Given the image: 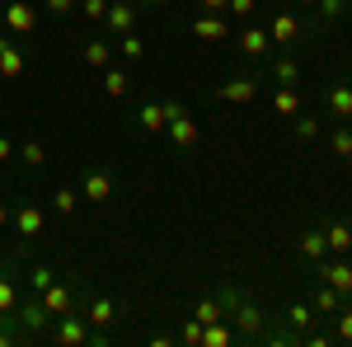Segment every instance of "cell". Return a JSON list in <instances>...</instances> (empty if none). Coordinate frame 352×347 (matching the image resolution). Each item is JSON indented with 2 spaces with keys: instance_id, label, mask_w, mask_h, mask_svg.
<instances>
[{
  "instance_id": "obj_1",
  "label": "cell",
  "mask_w": 352,
  "mask_h": 347,
  "mask_svg": "<svg viewBox=\"0 0 352 347\" xmlns=\"http://www.w3.org/2000/svg\"><path fill=\"white\" fill-rule=\"evenodd\" d=\"M14 328H19V338H43V333L52 328V315H47V305L38 300V291H33V300H19V305H14Z\"/></svg>"
},
{
  "instance_id": "obj_2",
  "label": "cell",
  "mask_w": 352,
  "mask_h": 347,
  "mask_svg": "<svg viewBox=\"0 0 352 347\" xmlns=\"http://www.w3.org/2000/svg\"><path fill=\"white\" fill-rule=\"evenodd\" d=\"M38 300L47 305V315H71V310H80V282H71V277H56L47 291H38Z\"/></svg>"
},
{
  "instance_id": "obj_3",
  "label": "cell",
  "mask_w": 352,
  "mask_h": 347,
  "mask_svg": "<svg viewBox=\"0 0 352 347\" xmlns=\"http://www.w3.org/2000/svg\"><path fill=\"white\" fill-rule=\"evenodd\" d=\"M263 324H268V315H263L249 295L230 310V328H235V338H244V343H258V338H263Z\"/></svg>"
},
{
  "instance_id": "obj_4",
  "label": "cell",
  "mask_w": 352,
  "mask_h": 347,
  "mask_svg": "<svg viewBox=\"0 0 352 347\" xmlns=\"http://www.w3.org/2000/svg\"><path fill=\"white\" fill-rule=\"evenodd\" d=\"M315 282H329L338 295H352V263L343 258V254L320 258V263H315Z\"/></svg>"
},
{
  "instance_id": "obj_5",
  "label": "cell",
  "mask_w": 352,
  "mask_h": 347,
  "mask_svg": "<svg viewBox=\"0 0 352 347\" xmlns=\"http://www.w3.org/2000/svg\"><path fill=\"white\" fill-rule=\"evenodd\" d=\"M52 343H61V347H80V343H89V320H85L80 310H71V315H56V320H52Z\"/></svg>"
},
{
  "instance_id": "obj_6",
  "label": "cell",
  "mask_w": 352,
  "mask_h": 347,
  "mask_svg": "<svg viewBox=\"0 0 352 347\" xmlns=\"http://www.w3.org/2000/svg\"><path fill=\"white\" fill-rule=\"evenodd\" d=\"M188 33L197 38V43H226V38H230V24H226V14L202 10V14H192V19H188Z\"/></svg>"
},
{
  "instance_id": "obj_7",
  "label": "cell",
  "mask_w": 352,
  "mask_h": 347,
  "mask_svg": "<svg viewBox=\"0 0 352 347\" xmlns=\"http://www.w3.org/2000/svg\"><path fill=\"white\" fill-rule=\"evenodd\" d=\"M272 52H277V47H272V38H268V28H263V24H249L240 33V56H244V61L258 66V61H268Z\"/></svg>"
},
{
  "instance_id": "obj_8",
  "label": "cell",
  "mask_w": 352,
  "mask_h": 347,
  "mask_svg": "<svg viewBox=\"0 0 352 347\" xmlns=\"http://www.w3.org/2000/svg\"><path fill=\"white\" fill-rule=\"evenodd\" d=\"M113 192H118V179H113L109 169H85V179H80V202H109Z\"/></svg>"
},
{
  "instance_id": "obj_9",
  "label": "cell",
  "mask_w": 352,
  "mask_h": 347,
  "mask_svg": "<svg viewBox=\"0 0 352 347\" xmlns=\"http://www.w3.org/2000/svg\"><path fill=\"white\" fill-rule=\"evenodd\" d=\"M300 33H305V24H300L296 14H272V19H268V38H272V47H296Z\"/></svg>"
},
{
  "instance_id": "obj_10",
  "label": "cell",
  "mask_w": 352,
  "mask_h": 347,
  "mask_svg": "<svg viewBox=\"0 0 352 347\" xmlns=\"http://www.w3.org/2000/svg\"><path fill=\"white\" fill-rule=\"evenodd\" d=\"M104 28H109V38L132 33V28H136V0H113L109 14H104Z\"/></svg>"
},
{
  "instance_id": "obj_11",
  "label": "cell",
  "mask_w": 352,
  "mask_h": 347,
  "mask_svg": "<svg viewBox=\"0 0 352 347\" xmlns=\"http://www.w3.org/2000/svg\"><path fill=\"white\" fill-rule=\"evenodd\" d=\"M0 24L14 28V33H33V28H38V10H33L28 0H10V5L0 10Z\"/></svg>"
},
{
  "instance_id": "obj_12",
  "label": "cell",
  "mask_w": 352,
  "mask_h": 347,
  "mask_svg": "<svg viewBox=\"0 0 352 347\" xmlns=\"http://www.w3.org/2000/svg\"><path fill=\"white\" fill-rule=\"evenodd\" d=\"M258 89H263L258 76H235V80H226L217 89V99L221 104H249V99H258Z\"/></svg>"
},
{
  "instance_id": "obj_13",
  "label": "cell",
  "mask_w": 352,
  "mask_h": 347,
  "mask_svg": "<svg viewBox=\"0 0 352 347\" xmlns=\"http://www.w3.org/2000/svg\"><path fill=\"white\" fill-rule=\"evenodd\" d=\"M43 225H47V212H43L38 202H24V207L14 212V230H19V240H38Z\"/></svg>"
},
{
  "instance_id": "obj_14",
  "label": "cell",
  "mask_w": 352,
  "mask_h": 347,
  "mask_svg": "<svg viewBox=\"0 0 352 347\" xmlns=\"http://www.w3.org/2000/svg\"><path fill=\"white\" fill-rule=\"evenodd\" d=\"M287 343H300V333H310V324H315V305H305V300H296V305H287Z\"/></svg>"
},
{
  "instance_id": "obj_15",
  "label": "cell",
  "mask_w": 352,
  "mask_h": 347,
  "mask_svg": "<svg viewBox=\"0 0 352 347\" xmlns=\"http://www.w3.org/2000/svg\"><path fill=\"white\" fill-rule=\"evenodd\" d=\"M324 108L338 122H352V80H333L324 89Z\"/></svg>"
},
{
  "instance_id": "obj_16",
  "label": "cell",
  "mask_w": 352,
  "mask_h": 347,
  "mask_svg": "<svg viewBox=\"0 0 352 347\" xmlns=\"http://www.w3.org/2000/svg\"><path fill=\"white\" fill-rule=\"evenodd\" d=\"M268 66H272V80L277 85H300V61L292 56V47H277L268 56Z\"/></svg>"
},
{
  "instance_id": "obj_17",
  "label": "cell",
  "mask_w": 352,
  "mask_h": 347,
  "mask_svg": "<svg viewBox=\"0 0 352 347\" xmlns=\"http://www.w3.org/2000/svg\"><path fill=\"white\" fill-rule=\"evenodd\" d=\"M80 56H85V66H94V71H109L113 56H118V47H113V38H89V43L80 47Z\"/></svg>"
},
{
  "instance_id": "obj_18",
  "label": "cell",
  "mask_w": 352,
  "mask_h": 347,
  "mask_svg": "<svg viewBox=\"0 0 352 347\" xmlns=\"http://www.w3.org/2000/svg\"><path fill=\"white\" fill-rule=\"evenodd\" d=\"M169 141H174V150H188V146H197V122H192L188 113H179V117H169Z\"/></svg>"
},
{
  "instance_id": "obj_19",
  "label": "cell",
  "mask_w": 352,
  "mask_h": 347,
  "mask_svg": "<svg viewBox=\"0 0 352 347\" xmlns=\"http://www.w3.org/2000/svg\"><path fill=\"white\" fill-rule=\"evenodd\" d=\"M296 254L305 258V263H320V258H329V240H324V230H300Z\"/></svg>"
},
{
  "instance_id": "obj_20",
  "label": "cell",
  "mask_w": 352,
  "mask_h": 347,
  "mask_svg": "<svg viewBox=\"0 0 352 347\" xmlns=\"http://www.w3.org/2000/svg\"><path fill=\"white\" fill-rule=\"evenodd\" d=\"M136 127L146 136H160L164 127H169V113H164V104H141L136 108Z\"/></svg>"
},
{
  "instance_id": "obj_21",
  "label": "cell",
  "mask_w": 352,
  "mask_h": 347,
  "mask_svg": "<svg viewBox=\"0 0 352 347\" xmlns=\"http://www.w3.org/2000/svg\"><path fill=\"white\" fill-rule=\"evenodd\" d=\"M85 320L94 324V328H113V324H118V305H113L109 295H94V300L85 305Z\"/></svg>"
},
{
  "instance_id": "obj_22",
  "label": "cell",
  "mask_w": 352,
  "mask_h": 347,
  "mask_svg": "<svg viewBox=\"0 0 352 347\" xmlns=\"http://www.w3.org/2000/svg\"><path fill=\"white\" fill-rule=\"evenodd\" d=\"M0 76H5V80H19V76H24V52H19L10 38H0Z\"/></svg>"
},
{
  "instance_id": "obj_23",
  "label": "cell",
  "mask_w": 352,
  "mask_h": 347,
  "mask_svg": "<svg viewBox=\"0 0 352 347\" xmlns=\"http://www.w3.org/2000/svg\"><path fill=\"white\" fill-rule=\"evenodd\" d=\"M272 108H277L282 117H296L300 113V85H277V89H272Z\"/></svg>"
},
{
  "instance_id": "obj_24",
  "label": "cell",
  "mask_w": 352,
  "mask_h": 347,
  "mask_svg": "<svg viewBox=\"0 0 352 347\" xmlns=\"http://www.w3.org/2000/svg\"><path fill=\"white\" fill-rule=\"evenodd\" d=\"M324 240H329V254H352V225L333 221V225H324Z\"/></svg>"
},
{
  "instance_id": "obj_25",
  "label": "cell",
  "mask_w": 352,
  "mask_h": 347,
  "mask_svg": "<svg viewBox=\"0 0 352 347\" xmlns=\"http://www.w3.org/2000/svg\"><path fill=\"white\" fill-rule=\"evenodd\" d=\"M329 150H333L343 164H352V122H338V127L329 132Z\"/></svg>"
},
{
  "instance_id": "obj_26",
  "label": "cell",
  "mask_w": 352,
  "mask_h": 347,
  "mask_svg": "<svg viewBox=\"0 0 352 347\" xmlns=\"http://www.w3.org/2000/svg\"><path fill=\"white\" fill-rule=\"evenodd\" d=\"M348 305V295H338L329 282H320V291H315V315H338Z\"/></svg>"
},
{
  "instance_id": "obj_27",
  "label": "cell",
  "mask_w": 352,
  "mask_h": 347,
  "mask_svg": "<svg viewBox=\"0 0 352 347\" xmlns=\"http://www.w3.org/2000/svg\"><path fill=\"white\" fill-rule=\"evenodd\" d=\"M113 47H118V56H122V61H141V56H146V38H141V33H122V38H113Z\"/></svg>"
},
{
  "instance_id": "obj_28",
  "label": "cell",
  "mask_w": 352,
  "mask_h": 347,
  "mask_svg": "<svg viewBox=\"0 0 352 347\" xmlns=\"http://www.w3.org/2000/svg\"><path fill=\"white\" fill-rule=\"evenodd\" d=\"M235 343V328H230V320H217L202 328V347H230Z\"/></svg>"
},
{
  "instance_id": "obj_29",
  "label": "cell",
  "mask_w": 352,
  "mask_h": 347,
  "mask_svg": "<svg viewBox=\"0 0 352 347\" xmlns=\"http://www.w3.org/2000/svg\"><path fill=\"white\" fill-rule=\"evenodd\" d=\"M315 14H320V24H338L352 14V0H315Z\"/></svg>"
},
{
  "instance_id": "obj_30",
  "label": "cell",
  "mask_w": 352,
  "mask_h": 347,
  "mask_svg": "<svg viewBox=\"0 0 352 347\" xmlns=\"http://www.w3.org/2000/svg\"><path fill=\"white\" fill-rule=\"evenodd\" d=\"M104 89H109L113 99H122V94H132V76H127L122 66H109V71H104Z\"/></svg>"
},
{
  "instance_id": "obj_31",
  "label": "cell",
  "mask_w": 352,
  "mask_h": 347,
  "mask_svg": "<svg viewBox=\"0 0 352 347\" xmlns=\"http://www.w3.org/2000/svg\"><path fill=\"white\" fill-rule=\"evenodd\" d=\"M192 320H197L202 328H207V324L226 320V310H221V300H217V295H207V300H197V305H192Z\"/></svg>"
},
{
  "instance_id": "obj_32",
  "label": "cell",
  "mask_w": 352,
  "mask_h": 347,
  "mask_svg": "<svg viewBox=\"0 0 352 347\" xmlns=\"http://www.w3.org/2000/svg\"><path fill=\"white\" fill-rule=\"evenodd\" d=\"M76 207H80V192H76V188H56L52 192V212L56 216H76Z\"/></svg>"
},
{
  "instance_id": "obj_33",
  "label": "cell",
  "mask_w": 352,
  "mask_h": 347,
  "mask_svg": "<svg viewBox=\"0 0 352 347\" xmlns=\"http://www.w3.org/2000/svg\"><path fill=\"white\" fill-rule=\"evenodd\" d=\"M212 295L221 300V310H226V320H230V310H235V305H240V300H244L249 291H244V287H235V282H226V287H217Z\"/></svg>"
},
{
  "instance_id": "obj_34",
  "label": "cell",
  "mask_w": 352,
  "mask_h": 347,
  "mask_svg": "<svg viewBox=\"0 0 352 347\" xmlns=\"http://www.w3.org/2000/svg\"><path fill=\"white\" fill-rule=\"evenodd\" d=\"M14 160H19V164H28V169H43V164H47V150H43V146H38V141H24V146H19V155H14Z\"/></svg>"
},
{
  "instance_id": "obj_35",
  "label": "cell",
  "mask_w": 352,
  "mask_h": 347,
  "mask_svg": "<svg viewBox=\"0 0 352 347\" xmlns=\"http://www.w3.org/2000/svg\"><path fill=\"white\" fill-rule=\"evenodd\" d=\"M14 305H19V287L5 277V267H0V315H14Z\"/></svg>"
},
{
  "instance_id": "obj_36",
  "label": "cell",
  "mask_w": 352,
  "mask_h": 347,
  "mask_svg": "<svg viewBox=\"0 0 352 347\" xmlns=\"http://www.w3.org/2000/svg\"><path fill=\"white\" fill-rule=\"evenodd\" d=\"M333 343H352V305L333 315Z\"/></svg>"
},
{
  "instance_id": "obj_37",
  "label": "cell",
  "mask_w": 352,
  "mask_h": 347,
  "mask_svg": "<svg viewBox=\"0 0 352 347\" xmlns=\"http://www.w3.org/2000/svg\"><path fill=\"white\" fill-rule=\"evenodd\" d=\"M296 136L300 141H320L324 136V122L320 117H296Z\"/></svg>"
},
{
  "instance_id": "obj_38",
  "label": "cell",
  "mask_w": 352,
  "mask_h": 347,
  "mask_svg": "<svg viewBox=\"0 0 352 347\" xmlns=\"http://www.w3.org/2000/svg\"><path fill=\"white\" fill-rule=\"evenodd\" d=\"M52 282H56V272H52V267H47V263H38V267H33V272H28V287H33V291H47Z\"/></svg>"
},
{
  "instance_id": "obj_39",
  "label": "cell",
  "mask_w": 352,
  "mask_h": 347,
  "mask_svg": "<svg viewBox=\"0 0 352 347\" xmlns=\"http://www.w3.org/2000/svg\"><path fill=\"white\" fill-rule=\"evenodd\" d=\"M80 5L76 0H43V14H52V19H71Z\"/></svg>"
},
{
  "instance_id": "obj_40",
  "label": "cell",
  "mask_w": 352,
  "mask_h": 347,
  "mask_svg": "<svg viewBox=\"0 0 352 347\" xmlns=\"http://www.w3.org/2000/svg\"><path fill=\"white\" fill-rule=\"evenodd\" d=\"M179 343H188V347H202V324L192 320V315L184 320V328H179Z\"/></svg>"
},
{
  "instance_id": "obj_41",
  "label": "cell",
  "mask_w": 352,
  "mask_h": 347,
  "mask_svg": "<svg viewBox=\"0 0 352 347\" xmlns=\"http://www.w3.org/2000/svg\"><path fill=\"white\" fill-rule=\"evenodd\" d=\"M80 14H85V19H94V24H104V14H109V0H80Z\"/></svg>"
},
{
  "instance_id": "obj_42",
  "label": "cell",
  "mask_w": 352,
  "mask_h": 347,
  "mask_svg": "<svg viewBox=\"0 0 352 347\" xmlns=\"http://www.w3.org/2000/svg\"><path fill=\"white\" fill-rule=\"evenodd\" d=\"M226 14H240V19H249V14H258V0H230V5H226Z\"/></svg>"
},
{
  "instance_id": "obj_43",
  "label": "cell",
  "mask_w": 352,
  "mask_h": 347,
  "mask_svg": "<svg viewBox=\"0 0 352 347\" xmlns=\"http://www.w3.org/2000/svg\"><path fill=\"white\" fill-rule=\"evenodd\" d=\"M14 155H19V146H14L10 136H0V164H10V160H14Z\"/></svg>"
},
{
  "instance_id": "obj_44",
  "label": "cell",
  "mask_w": 352,
  "mask_h": 347,
  "mask_svg": "<svg viewBox=\"0 0 352 347\" xmlns=\"http://www.w3.org/2000/svg\"><path fill=\"white\" fill-rule=\"evenodd\" d=\"M226 5L230 0H202V10H212V14H226Z\"/></svg>"
},
{
  "instance_id": "obj_45",
  "label": "cell",
  "mask_w": 352,
  "mask_h": 347,
  "mask_svg": "<svg viewBox=\"0 0 352 347\" xmlns=\"http://www.w3.org/2000/svg\"><path fill=\"white\" fill-rule=\"evenodd\" d=\"M5 225H10V207L0 202V230H5Z\"/></svg>"
},
{
  "instance_id": "obj_46",
  "label": "cell",
  "mask_w": 352,
  "mask_h": 347,
  "mask_svg": "<svg viewBox=\"0 0 352 347\" xmlns=\"http://www.w3.org/2000/svg\"><path fill=\"white\" fill-rule=\"evenodd\" d=\"M141 5H146V10H151V5H169V0H141Z\"/></svg>"
},
{
  "instance_id": "obj_47",
  "label": "cell",
  "mask_w": 352,
  "mask_h": 347,
  "mask_svg": "<svg viewBox=\"0 0 352 347\" xmlns=\"http://www.w3.org/2000/svg\"><path fill=\"white\" fill-rule=\"evenodd\" d=\"M296 5H315V0H296Z\"/></svg>"
},
{
  "instance_id": "obj_48",
  "label": "cell",
  "mask_w": 352,
  "mask_h": 347,
  "mask_svg": "<svg viewBox=\"0 0 352 347\" xmlns=\"http://www.w3.org/2000/svg\"><path fill=\"white\" fill-rule=\"evenodd\" d=\"M348 305H352V295H348Z\"/></svg>"
},
{
  "instance_id": "obj_49",
  "label": "cell",
  "mask_w": 352,
  "mask_h": 347,
  "mask_svg": "<svg viewBox=\"0 0 352 347\" xmlns=\"http://www.w3.org/2000/svg\"><path fill=\"white\" fill-rule=\"evenodd\" d=\"M0 267H5V263H0Z\"/></svg>"
}]
</instances>
